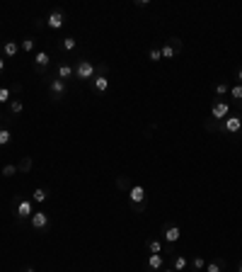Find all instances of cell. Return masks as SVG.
Returning a JSON list of instances; mask_svg holds the SVG:
<instances>
[{
	"label": "cell",
	"instance_id": "cell-32",
	"mask_svg": "<svg viewBox=\"0 0 242 272\" xmlns=\"http://www.w3.org/2000/svg\"><path fill=\"white\" fill-rule=\"evenodd\" d=\"M133 5H136V8H148L150 3H148V0H133Z\"/></svg>",
	"mask_w": 242,
	"mask_h": 272
},
{
	"label": "cell",
	"instance_id": "cell-13",
	"mask_svg": "<svg viewBox=\"0 0 242 272\" xmlns=\"http://www.w3.org/2000/svg\"><path fill=\"white\" fill-rule=\"evenodd\" d=\"M49 64H51V56H49L46 51H37V54H34V71H37V73H44V71L49 68Z\"/></svg>",
	"mask_w": 242,
	"mask_h": 272
},
{
	"label": "cell",
	"instance_id": "cell-28",
	"mask_svg": "<svg viewBox=\"0 0 242 272\" xmlns=\"http://www.w3.org/2000/svg\"><path fill=\"white\" fill-rule=\"evenodd\" d=\"M20 170H17V165L15 163H8V165H3V177H15Z\"/></svg>",
	"mask_w": 242,
	"mask_h": 272
},
{
	"label": "cell",
	"instance_id": "cell-29",
	"mask_svg": "<svg viewBox=\"0 0 242 272\" xmlns=\"http://www.w3.org/2000/svg\"><path fill=\"white\" fill-rule=\"evenodd\" d=\"M189 265H191V267H194L196 272H201V270L206 267V260H203L201 255H196V257H191V260H189Z\"/></svg>",
	"mask_w": 242,
	"mask_h": 272
},
{
	"label": "cell",
	"instance_id": "cell-39",
	"mask_svg": "<svg viewBox=\"0 0 242 272\" xmlns=\"http://www.w3.org/2000/svg\"><path fill=\"white\" fill-rule=\"evenodd\" d=\"M0 122H3V112H0Z\"/></svg>",
	"mask_w": 242,
	"mask_h": 272
},
{
	"label": "cell",
	"instance_id": "cell-17",
	"mask_svg": "<svg viewBox=\"0 0 242 272\" xmlns=\"http://www.w3.org/2000/svg\"><path fill=\"white\" fill-rule=\"evenodd\" d=\"M203 272H225V260H223V257H213V260H208L206 267H203Z\"/></svg>",
	"mask_w": 242,
	"mask_h": 272
},
{
	"label": "cell",
	"instance_id": "cell-35",
	"mask_svg": "<svg viewBox=\"0 0 242 272\" xmlns=\"http://www.w3.org/2000/svg\"><path fill=\"white\" fill-rule=\"evenodd\" d=\"M5 71V56H0V73Z\"/></svg>",
	"mask_w": 242,
	"mask_h": 272
},
{
	"label": "cell",
	"instance_id": "cell-15",
	"mask_svg": "<svg viewBox=\"0 0 242 272\" xmlns=\"http://www.w3.org/2000/svg\"><path fill=\"white\" fill-rule=\"evenodd\" d=\"M174 272H184L186 267H189V257L186 255H182V253H174L172 255V265H170Z\"/></svg>",
	"mask_w": 242,
	"mask_h": 272
},
{
	"label": "cell",
	"instance_id": "cell-19",
	"mask_svg": "<svg viewBox=\"0 0 242 272\" xmlns=\"http://www.w3.org/2000/svg\"><path fill=\"white\" fill-rule=\"evenodd\" d=\"M213 93H215L218 100H223L225 95H230V83H228V80H218V83L213 85Z\"/></svg>",
	"mask_w": 242,
	"mask_h": 272
},
{
	"label": "cell",
	"instance_id": "cell-10",
	"mask_svg": "<svg viewBox=\"0 0 242 272\" xmlns=\"http://www.w3.org/2000/svg\"><path fill=\"white\" fill-rule=\"evenodd\" d=\"M44 25L49 27V30H63V25H66V13L63 10H51L49 15H46V20H44Z\"/></svg>",
	"mask_w": 242,
	"mask_h": 272
},
{
	"label": "cell",
	"instance_id": "cell-7",
	"mask_svg": "<svg viewBox=\"0 0 242 272\" xmlns=\"http://www.w3.org/2000/svg\"><path fill=\"white\" fill-rule=\"evenodd\" d=\"M49 95H51V102H61L66 95H68V83H63L61 78H49Z\"/></svg>",
	"mask_w": 242,
	"mask_h": 272
},
{
	"label": "cell",
	"instance_id": "cell-27",
	"mask_svg": "<svg viewBox=\"0 0 242 272\" xmlns=\"http://www.w3.org/2000/svg\"><path fill=\"white\" fill-rule=\"evenodd\" d=\"M13 100V90L10 88H0V105H10Z\"/></svg>",
	"mask_w": 242,
	"mask_h": 272
},
{
	"label": "cell",
	"instance_id": "cell-23",
	"mask_svg": "<svg viewBox=\"0 0 242 272\" xmlns=\"http://www.w3.org/2000/svg\"><path fill=\"white\" fill-rule=\"evenodd\" d=\"M145 248H148V253H157V255H162V250H165V245H162L160 238H148Z\"/></svg>",
	"mask_w": 242,
	"mask_h": 272
},
{
	"label": "cell",
	"instance_id": "cell-1",
	"mask_svg": "<svg viewBox=\"0 0 242 272\" xmlns=\"http://www.w3.org/2000/svg\"><path fill=\"white\" fill-rule=\"evenodd\" d=\"M232 112V107H230V102L228 100H213L211 102V117H208V122H206V129L208 131H215V124H220L228 114Z\"/></svg>",
	"mask_w": 242,
	"mask_h": 272
},
{
	"label": "cell",
	"instance_id": "cell-33",
	"mask_svg": "<svg viewBox=\"0 0 242 272\" xmlns=\"http://www.w3.org/2000/svg\"><path fill=\"white\" fill-rule=\"evenodd\" d=\"M10 90H13V95H20V93H22V88H20V85H13Z\"/></svg>",
	"mask_w": 242,
	"mask_h": 272
},
{
	"label": "cell",
	"instance_id": "cell-26",
	"mask_svg": "<svg viewBox=\"0 0 242 272\" xmlns=\"http://www.w3.org/2000/svg\"><path fill=\"white\" fill-rule=\"evenodd\" d=\"M17 170H20V173H29V170H32V158H29V156H22L20 163H17Z\"/></svg>",
	"mask_w": 242,
	"mask_h": 272
},
{
	"label": "cell",
	"instance_id": "cell-20",
	"mask_svg": "<svg viewBox=\"0 0 242 272\" xmlns=\"http://www.w3.org/2000/svg\"><path fill=\"white\" fill-rule=\"evenodd\" d=\"M8 110H10V117H8V119H13V117H17V114L25 110V102H22L20 97H13L10 105H8Z\"/></svg>",
	"mask_w": 242,
	"mask_h": 272
},
{
	"label": "cell",
	"instance_id": "cell-3",
	"mask_svg": "<svg viewBox=\"0 0 242 272\" xmlns=\"http://www.w3.org/2000/svg\"><path fill=\"white\" fill-rule=\"evenodd\" d=\"M100 66H102V64H100ZM100 66H95L90 59H78V61L73 64V68H75V80L92 83V80H95V76L100 73Z\"/></svg>",
	"mask_w": 242,
	"mask_h": 272
},
{
	"label": "cell",
	"instance_id": "cell-9",
	"mask_svg": "<svg viewBox=\"0 0 242 272\" xmlns=\"http://www.w3.org/2000/svg\"><path fill=\"white\" fill-rule=\"evenodd\" d=\"M29 226H32L34 231L44 233V231H49L51 219H49V214H46V211H34V214H32V219H29Z\"/></svg>",
	"mask_w": 242,
	"mask_h": 272
},
{
	"label": "cell",
	"instance_id": "cell-34",
	"mask_svg": "<svg viewBox=\"0 0 242 272\" xmlns=\"http://www.w3.org/2000/svg\"><path fill=\"white\" fill-rule=\"evenodd\" d=\"M20 272H37V270H34V267H32V265H25V267H22V270H20Z\"/></svg>",
	"mask_w": 242,
	"mask_h": 272
},
{
	"label": "cell",
	"instance_id": "cell-11",
	"mask_svg": "<svg viewBox=\"0 0 242 272\" xmlns=\"http://www.w3.org/2000/svg\"><path fill=\"white\" fill-rule=\"evenodd\" d=\"M90 85H92L95 93H102V95L109 90V78H107V66H104V64L100 66V73L95 76V80H92Z\"/></svg>",
	"mask_w": 242,
	"mask_h": 272
},
{
	"label": "cell",
	"instance_id": "cell-12",
	"mask_svg": "<svg viewBox=\"0 0 242 272\" xmlns=\"http://www.w3.org/2000/svg\"><path fill=\"white\" fill-rule=\"evenodd\" d=\"M56 78H61L63 83L73 80V78H75V68H73V64H68V61L58 64V68H56Z\"/></svg>",
	"mask_w": 242,
	"mask_h": 272
},
{
	"label": "cell",
	"instance_id": "cell-2",
	"mask_svg": "<svg viewBox=\"0 0 242 272\" xmlns=\"http://www.w3.org/2000/svg\"><path fill=\"white\" fill-rule=\"evenodd\" d=\"M215 131L218 134H225V136H240L242 134V112H230L220 124H215Z\"/></svg>",
	"mask_w": 242,
	"mask_h": 272
},
{
	"label": "cell",
	"instance_id": "cell-30",
	"mask_svg": "<svg viewBox=\"0 0 242 272\" xmlns=\"http://www.w3.org/2000/svg\"><path fill=\"white\" fill-rule=\"evenodd\" d=\"M13 141V134H10V129L5 127V129H0V146H8Z\"/></svg>",
	"mask_w": 242,
	"mask_h": 272
},
{
	"label": "cell",
	"instance_id": "cell-4",
	"mask_svg": "<svg viewBox=\"0 0 242 272\" xmlns=\"http://www.w3.org/2000/svg\"><path fill=\"white\" fill-rule=\"evenodd\" d=\"M13 211H15V219H17V221H29L32 214H34L37 209H34L32 197H15V202H13Z\"/></svg>",
	"mask_w": 242,
	"mask_h": 272
},
{
	"label": "cell",
	"instance_id": "cell-22",
	"mask_svg": "<svg viewBox=\"0 0 242 272\" xmlns=\"http://www.w3.org/2000/svg\"><path fill=\"white\" fill-rule=\"evenodd\" d=\"M46 199H49V190H46V187H37V190L32 192V202H34V204H44Z\"/></svg>",
	"mask_w": 242,
	"mask_h": 272
},
{
	"label": "cell",
	"instance_id": "cell-8",
	"mask_svg": "<svg viewBox=\"0 0 242 272\" xmlns=\"http://www.w3.org/2000/svg\"><path fill=\"white\" fill-rule=\"evenodd\" d=\"M179 236H182V228H179L177 224H165V226H162V240L167 243V248H170L167 253H170V255H174L172 248H174V243L179 240Z\"/></svg>",
	"mask_w": 242,
	"mask_h": 272
},
{
	"label": "cell",
	"instance_id": "cell-24",
	"mask_svg": "<svg viewBox=\"0 0 242 272\" xmlns=\"http://www.w3.org/2000/svg\"><path fill=\"white\" fill-rule=\"evenodd\" d=\"M148 61H150V64L162 61V51H160V47H150V49H148Z\"/></svg>",
	"mask_w": 242,
	"mask_h": 272
},
{
	"label": "cell",
	"instance_id": "cell-38",
	"mask_svg": "<svg viewBox=\"0 0 242 272\" xmlns=\"http://www.w3.org/2000/svg\"><path fill=\"white\" fill-rule=\"evenodd\" d=\"M237 272H242V262H240V265H237Z\"/></svg>",
	"mask_w": 242,
	"mask_h": 272
},
{
	"label": "cell",
	"instance_id": "cell-14",
	"mask_svg": "<svg viewBox=\"0 0 242 272\" xmlns=\"http://www.w3.org/2000/svg\"><path fill=\"white\" fill-rule=\"evenodd\" d=\"M145 265H148V270L160 272V270L165 267V257H162V255H157V253H150V255H148V260H145Z\"/></svg>",
	"mask_w": 242,
	"mask_h": 272
},
{
	"label": "cell",
	"instance_id": "cell-6",
	"mask_svg": "<svg viewBox=\"0 0 242 272\" xmlns=\"http://www.w3.org/2000/svg\"><path fill=\"white\" fill-rule=\"evenodd\" d=\"M182 39L179 37H170L162 47H160V51H162V61H172V59H177V54L182 51Z\"/></svg>",
	"mask_w": 242,
	"mask_h": 272
},
{
	"label": "cell",
	"instance_id": "cell-36",
	"mask_svg": "<svg viewBox=\"0 0 242 272\" xmlns=\"http://www.w3.org/2000/svg\"><path fill=\"white\" fill-rule=\"evenodd\" d=\"M237 83H240V85H242V66H240V68H237Z\"/></svg>",
	"mask_w": 242,
	"mask_h": 272
},
{
	"label": "cell",
	"instance_id": "cell-5",
	"mask_svg": "<svg viewBox=\"0 0 242 272\" xmlns=\"http://www.w3.org/2000/svg\"><path fill=\"white\" fill-rule=\"evenodd\" d=\"M128 202H131L136 214H143V209H145V187L143 185H133L128 190Z\"/></svg>",
	"mask_w": 242,
	"mask_h": 272
},
{
	"label": "cell",
	"instance_id": "cell-31",
	"mask_svg": "<svg viewBox=\"0 0 242 272\" xmlns=\"http://www.w3.org/2000/svg\"><path fill=\"white\" fill-rule=\"evenodd\" d=\"M116 187H119V190H126V192L131 190V187H128V182H126V177H116Z\"/></svg>",
	"mask_w": 242,
	"mask_h": 272
},
{
	"label": "cell",
	"instance_id": "cell-18",
	"mask_svg": "<svg viewBox=\"0 0 242 272\" xmlns=\"http://www.w3.org/2000/svg\"><path fill=\"white\" fill-rule=\"evenodd\" d=\"M58 49L66 51V54H71V51L78 49V39H75V37H63V39L58 42Z\"/></svg>",
	"mask_w": 242,
	"mask_h": 272
},
{
	"label": "cell",
	"instance_id": "cell-16",
	"mask_svg": "<svg viewBox=\"0 0 242 272\" xmlns=\"http://www.w3.org/2000/svg\"><path fill=\"white\" fill-rule=\"evenodd\" d=\"M17 54H20V42H13V39L3 42V56L5 59H15Z\"/></svg>",
	"mask_w": 242,
	"mask_h": 272
},
{
	"label": "cell",
	"instance_id": "cell-25",
	"mask_svg": "<svg viewBox=\"0 0 242 272\" xmlns=\"http://www.w3.org/2000/svg\"><path fill=\"white\" fill-rule=\"evenodd\" d=\"M34 47H37V39H22L20 42V51H25V54H32Z\"/></svg>",
	"mask_w": 242,
	"mask_h": 272
},
{
	"label": "cell",
	"instance_id": "cell-21",
	"mask_svg": "<svg viewBox=\"0 0 242 272\" xmlns=\"http://www.w3.org/2000/svg\"><path fill=\"white\" fill-rule=\"evenodd\" d=\"M230 100L242 110V85L240 83H235V85H230Z\"/></svg>",
	"mask_w": 242,
	"mask_h": 272
},
{
	"label": "cell",
	"instance_id": "cell-37",
	"mask_svg": "<svg viewBox=\"0 0 242 272\" xmlns=\"http://www.w3.org/2000/svg\"><path fill=\"white\" fill-rule=\"evenodd\" d=\"M160 272H174V270H172V267H162Z\"/></svg>",
	"mask_w": 242,
	"mask_h": 272
}]
</instances>
